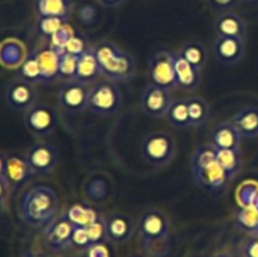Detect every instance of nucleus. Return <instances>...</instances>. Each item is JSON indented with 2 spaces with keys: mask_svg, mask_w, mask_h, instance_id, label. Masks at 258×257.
Here are the masks:
<instances>
[{
  "mask_svg": "<svg viewBox=\"0 0 258 257\" xmlns=\"http://www.w3.org/2000/svg\"><path fill=\"white\" fill-rule=\"evenodd\" d=\"M59 198L54 189L45 184H35L22 194L18 203V216L28 227L44 229L57 217Z\"/></svg>",
  "mask_w": 258,
  "mask_h": 257,
  "instance_id": "obj_1",
  "label": "nucleus"
},
{
  "mask_svg": "<svg viewBox=\"0 0 258 257\" xmlns=\"http://www.w3.org/2000/svg\"><path fill=\"white\" fill-rule=\"evenodd\" d=\"M95 48L96 58L101 75L113 82H126L135 75V59L130 53L123 50L110 40L98 43Z\"/></svg>",
  "mask_w": 258,
  "mask_h": 257,
  "instance_id": "obj_2",
  "label": "nucleus"
},
{
  "mask_svg": "<svg viewBox=\"0 0 258 257\" xmlns=\"http://www.w3.org/2000/svg\"><path fill=\"white\" fill-rule=\"evenodd\" d=\"M139 236L144 248L151 253L158 254L163 248L168 251L165 244H168L169 234H170V224L166 214L161 209H148L140 217L138 223Z\"/></svg>",
  "mask_w": 258,
  "mask_h": 257,
  "instance_id": "obj_3",
  "label": "nucleus"
},
{
  "mask_svg": "<svg viewBox=\"0 0 258 257\" xmlns=\"http://www.w3.org/2000/svg\"><path fill=\"white\" fill-rule=\"evenodd\" d=\"M122 92L113 81H101L90 88L87 108L100 116H113L122 107Z\"/></svg>",
  "mask_w": 258,
  "mask_h": 257,
  "instance_id": "obj_4",
  "label": "nucleus"
},
{
  "mask_svg": "<svg viewBox=\"0 0 258 257\" xmlns=\"http://www.w3.org/2000/svg\"><path fill=\"white\" fill-rule=\"evenodd\" d=\"M141 156L151 166L163 168L171 163L175 155V141L164 131L148 134L141 143Z\"/></svg>",
  "mask_w": 258,
  "mask_h": 257,
  "instance_id": "obj_5",
  "label": "nucleus"
},
{
  "mask_svg": "<svg viewBox=\"0 0 258 257\" xmlns=\"http://www.w3.org/2000/svg\"><path fill=\"white\" fill-rule=\"evenodd\" d=\"M148 81L151 85L169 91L176 87L173 52L161 48L151 55L148 66Z\"/></svg>",
  "mask_w": 258,
  "mask_h": 257,
  "instance_id": "obj_6",
  "label": "nucleus"
},
{
  "mask_svg": "<svg viewBox=\"0 0 258 257\" xmlns=\"http://www.w3.org/2000/svg\"><path fill=\"white\" fill-rule=\"evenodd\" d=\"M24 126L34 138L49 136L58 125V113L55 108L45 103H35L24 112Z\"/></svg>",
  "mask_w": 258,
  "mask_h": 257,
  "instance_id": "obj_7",
  "label": "nucleus"
},
{
  "mask_svg": "<svg viewBox=\"0 0 258 257\" xmlns=\"http://www.w3.org/2000/svg\"><path fill=\"white\" fill-rule=\"evenodd\" d=\"M25 159L35 175H47L57 166L59 155L55 146L50 143H35L25 153Z\"/></svg>",
  "mask_w": 258,
  "mask_h": 257,
  "instance_id": "obj_8",
  "label": "nucleus"
},
{
  "mask_svg": "<svg viewBox=\"0 0 258 257\" xmlns=\"http://www.w3.org/2000/svg\"><path fill=\"white\" fill-rule=\"evenodd\" d=\"M76 227L71 223L64 213L55 217L44 229L43 239L45 246L52 251H63L67 247L72 246V236Z\"/></svg>",
  "mask_w": 258,
  "mask_h": 257,
  "instance_id": "obj_9",
  "label": "nucleus"
},
{
  "mask_svg": "<svg viewBox=\"0 0 258 257\" xmlns=\"http://www.w3.org/2000/svg\"><path fill=\"white\" fill-rule=\"evenodd\" d=\"M173 101L170 91L148 83L140 98V106L146 116L159 118L166 116Z\"/></svg>",
  "mask_w": 258,
  "mask_h": 257,
  "instance_id": "obj_10",
  "label": "nucleus"
},
{
  "mask_svg": "<svg viewBox=\"0 0 258 257\" xmlns=\"http://www.w3.org/2000/svg\"><path fill=\"white\" fill-rule=\"evenodd\" d=\"M90 88L77 81L66 82L58 93V105L70 113H80L87 108Z\"/></svg>",
  "mask_w": 258,
  "mask_h": 257,
  "instance_id": "obj_11",
  "label": "nucleus"
},
{
  "mask_svg": "<svg viewBox=\"0 0 258 257\" xmlns=\"http://www.w3.org/2000/svg\"><path fill=\"white\" fill-rule=\"evenodd\" d=\"M191 176L197 185L207 191H219L231 181L218 160L197 169H190Z\"/></svg>",
  "mask_w": 258,
  "mask_h": 257,
  "instance_id": "obj_12",
  "label": "nucleus"
},
{
  "mask_svg": "<svg viewBox=\"0 0 258 257\" xmlns=\"http://www.w3.org/2000/svg\"><path fill=\"white\" fill-rule=\"evenodd\" d=\"M38 93L34 85L23 80H15L7 87L5 102L12 110L25 112L37 103Z\"/></svg>",
  "mask_w": 258,
  "mask_h": 257,
  "instance_id": "obj_13",
  "label": "nucleus"
},
{
  "mask_svg": "<svg viewBox=\"0 0 258 257\" xmlns=\"http://www.w3.org/2000/svg\"><path fill=\"white\" fill-rule=\"evenodd\" d=\"M212 50L219 63L233 66L242 60L246 52V45H244V39L242 38L217 37Z\"/></svg>",
  "mask_w": 258,
  "mask_h": 257,
  "instance_id": "obj_14",
  "label": "nucleus"
},
{
  "mask_svg": "<svg viewBox=\"0 0 258 257\" xmlns=\"http://www.w3.org/2000/svg\"><path fill=\"white\" fill-rule=\"evenodd\" d=\"M32 175H34L28 164L25 155L13 153L7 155V171L5 180L12 190H19L29 183Z\"/></svg>",
  "mask_w": 258,
  "mask_h": 257,
  "instance_id": "obj_15",
  "label": "nucleus"
},
{
  "mask_svg": "<svg viewBox=\"0 0 258 257\" xmlns=\"http://www.w3.org/2000/svg\"><path fill=\"white\" fill-rule=\"evenodd\" d=\"M107 239L115 244H123L131 241L134 236V223L130 217L122 213L110 214L105 218Z\"/></svg>",
  "mask_w": 258,
  "mask_h": 257,
  "instance_id": "obj_16",
  "label": "nucleus"
},
{
  "mask_svg": "<svg viewBox=\"0 0 258 257\" xmlns=\"http://www.w3.org/2000/svg\"><path fill=\"white\" fill-rule=\"evenodd\" d=\"M242 139L243 138L229 120L214 125L209 134V144L217 150L241 149Z\"/></svg>",
  "mask_w": 258,
  "mask_h": 257,
  "instance_id": "obj_17",
  "label": "nucleus"
},
{
  "mask_svg": "<svg viewBox=\"0 0 258 257\" xmlns=\"http://www.w3.org/2000/svg\"><path fill=\"white\" fill-rule=\"evenodd\" d=\"M229 121L243 139L258 138V106L248 105L241 108Z\"/></svg>",
  "mask_w": 258,
  "mask_h": 257,
  "instance_id": "obj_18",
  "label": "nucleus"
},
{
  "mask_svg": "<svg viewBox=\"0 0 258 257\" xmlns=\"http://www.w3.org/2000/svg\"><path fill=\"white\" fill-rule=\"evenodd\" d=\"M174 70H175L176 87L184 91H196L201 83V72L196 67L186 62L179 53H173Z\"/></svg>",
  "mask_w": 258,
  "mask_h": 257,
  "instance_id": "obj_19",
  "label": "nucleus"
},
{
  "mask_svg": "<svg viewBox=\"0 0 258 257\" xmlns=\"http://www.w3.org/2000/svg\"><path fill=\"white\" fill-rule=\"evenodd\" d=\"M214 32L217 37H233L244 39L247 33L246 23L233 12H224L218 15L214 22Z\"/></svg>",
  "mask_w": 258,
  "mask_h": 257,
  "instance_id": "obj_20",
  "label": "nucleus"
},
{
  "mask_svg": "<svg viewBox=\"0 0 258 257\" xmlns=\"http://www.w3.org/2000/svg\"><path fill=\"white\" fill-rule=\"evenodd\" d=\"M100 75L101 70L100 66H98L97 58H96L95 48L91 47L87 52L83 53L81 57H78L75 81L88 85V83L95 82Z\"/></svg>",
  "mask_w": 258,
  "mask_h": 257,
  "instance_id": "obj_21",
  "label": "nucleus"
},
{
  "mask_svg": "<svg viewBox=\"0 0 258 257\" xmlns=\"http://www.w3.org/2000/svg\"><path fill=\"white\" fill-rule=\"evenodd\" d=\"M63 213L75 227H87L97 219L102 218V214L97 209L85 203L71 204Z\"/></svg>",
  "mask_w": 258,
  "mask_h": 257,
  "instance_id": "obj_22",
  "label": "nucleus"
},
{
  "mask_svg": "<svg viewBox=\"0 0 258 257\" xmlns=\"http://www.w3.org/2000/svg\"><path fill=\"white\" fill-rule=\"evenodd\" d=\"M37 57L42 71V83H50L58 80V60L59 54L48 47L37 49Z\"/></svg>",
  "mask_w": 258,
  "mask_h": 257,
  "instance_id": "obj_23",
  "label": "nucleus"
},
{
  "mask_svg": "<svg viewBox=\"0 0 258 257\" xmlns=\"http://www.w3.org/2000/svg\"><path fill=\"white\" fill-rule=\"evenodd\" d=\"M38 17H58L68 19L72 10V0H35Z\"/></svg>",
  "mask_w": 258,
  "mask_h": 257,
  "instance_id": "obj_24",
  "label": "nucleus"
},
{
  "mask_svg": "<svg viewBox=\"0 0 258 257\" xmlns=\"http://www.w3.org/2000/svg\"><path fill=\"white\" fill-rule=\"evenodd\" d=\"M217 160L231 180L241 171L242 165H243V156H242L241 149L217 150Z\"/></svg>",
  "mask_w": 258,
  "mask_h": 257,
  "instance_id": "obj_25",
  "label": "nucleus"
},
{
  "mask_svg": "<svg viewBox=\"0 0 258 257\" xmlns=\"http://www.w3.org/2000/svg\"><path fill=\"white\" fill-rule=\"evenodd\" d=\"M179 55L183 57L188 63H190L197 70L202 71L208 60V50L203 44L198 42H188L178 50Z\"/></svg>",
  "mask_w": 258,
  "mask_h": 257,
  "instance_id": "obj_26",
  "label": "nucleus"
},
{
  "mask_svg": "<svg viewBox=\"0 0 258 257\" xmlns=\"http://www.w3.org/2000/svg\"><path fill=\"white\" fill-rule=\"evenodd\" d=\"M18 77L19 80L33 83V85L42 83V71H40L39 60L37 57V50H33L24 58L18 70Z\"/></svg>",
  "mask_w": 258,
  "mask_h": 257,
  "instance_id": "obj_27",
  "label": "nucleus"
},
{
  "mask_svg": "<svg viewBox=\"0 0 258 257\" xmlns=\"http://www.w3.org/2000/svg\"><path fill=\"white\" fill-rule=\"evenodd\" d=\"M186 102H188L190 126H194V127L203 126L211 116V107L208 102L202 97L186 98Z\"/></svg>",
  "mask_w": 258,
  "mask_h": 257,
  "instance_id": "obj_28",
  "label": "nucleus"
},
{
  "mask_svg": "<svg viewBox=\"0 0 258 257\" xmlns=\"http://www.w3.org/2000/svg\"><path fill=\"white\" fill-rule=\"evenodd\" d=\"M169 123L175 127L186 128L190 127V120H189V111H188V102L186 98H179L174 100L166 113Z\"/></svg>",
  "mask_w": 258,
  "mask_h": 257,
  "instance_id": "obj_29",
  "label": "nucleus"
},
{
  "mask_svg": "<svg viewBox=\"0 0 258 257\" xmlns=\"http://www.w3.org/2000/svg\"><path fill=\"white\" fill-rule=\"evenodd\" d=\"M236 226L249 234H258V212L253 208H241L237 212Z\"/></svg>",
  "mask_w": 258,
  "mask_h": 257,
  "instance_id": "obj_30",
  "label": "nucleus"
},
{
  "mask_svg": "<svg viewBox=\"0 0 258 257\" xmlns=\"http://www.w3.org/2000/svg\"><path fill=\"white\" fill-rule=\"evenodd\" d=\"M68 19L58 17H38L35 22V32L38 35L43 38L50 39L53 34L57 32L59 28L67 24Z\"/></svg>",
  "mask_w": 258,
  "mask_h": 257,
  "instance_id": "obj_31",
  "label": "nucleus"
},
{
  "mask_svg": "<svg viewBox=\"0 0 258 257\" xmlns=\"http://www.w3.org/2000/svg\"><path fill=\"white\" fill-rule=\"evenodd\" d=\"M77 60L78 57L68 53H62L59 54V60H58V78L63 81H75L76 70H77Z\"/></svg>",
  "mask_w": 258,
  "mask_h": 257,
  "instance_id": "obj_32",
  "label": "nucleus"
},
{
  "mask_svg": "<svg viewBox=\"0 0 258 257\" xmlns=\"http://www.w3.org/2000/svg\"><path fill=\"white\" fill-rule=\"evenodd\" d=\"M73 34H75V30H73L70 25H63L62 28H59V29L50 37L49 47L52 48L54 52H57L58 54H62V53H64L66 44L70 42V39L73 37Z\"/></svg>",
  "mask_w": 258,
  "mask_h": 257,
  "instance_id": "obj_33",
  "label": "nucleus"
},
{
  "mask_svg": "<svg viewBox=\"0 0 258 257\" xmlns=\"http://www.w3.org/2000/svg\"><path fill=\"white\" fill-rule=\"evenodd\" d=\"M91 48L90 43H88L87 38L85 35H82L81 33H76L73 34V37L71 38L70 42L66 44L64 47V53L68 54L76 55V57H81L83 53L87 52Z\"/></svg>",
  "mask_w": 258,
  "mask_h": 257,
  "instance_id": "obj_34",
  "label": "nucleus"
},
{
  "mask_svg": "<svg viewBox=\"0 0 258 257\" xmlns=\"http://www.w3.org/2000/svg\"><path fill=\"white\" fill-rule=\"evenodd\" d=\"M86 229H87L88 237L91 239V244L105 243L107 241V233H106V224L103 217L86 227Z\"/></svg>",
  "mask_w": 258,
  "mask_h": 257,
  "instance_id": "obj_35",
  "label": "nucleus"
},
{
  "mask_svg": "<svg viewBox=\"0 0 258 257\" xmlns=\"http://www.w3.org/2000/svg\"><path fill=\"white\" fill-rule=\"evenodd\" d=\"M257 194V185H254V184L252 183L244 184L241 188V190H239V202H241L242 207H244V208H252Z\"/></svg>",
  "mask_w": 258,
  "mask_h": 257,
  "instance_id": "obj_36",
  "label": "nucleus"
},
{
  "mask_svg": "<svg viewBox=\"0 0 258 257\" xmlns=\"http://www.w3.org/2000/svg\"><path fill=\"white\" fill-rule=\"evenodd\" d=\"M72 244H75L78 248L83 249V251H86V249L92 246L86 227H76L72 236Z\"/></svg>",
  "mask_w": 258,
  "mask_h": 257,
  "instance_id": "obj_37",
  "label": "nucleus"
},
{
  "mask_svg": "<svg viewBox=\"0 0 258 257\" xmlns=\"http://www.w3.org/2000/svg\"><path fill=\"white\" fill-rule=\"evenodd\" d=\"M241 257H258V234H251L241 244Z\"/></svg>",
  "mask_w": 258,
  "mask_h": 257,
  "instance_id": "obj_38",
  "label": "nucleus"
},
{
  "mask_svg": "<svg viewBox=\"0 0 258 257\" xmlns=\"http://www.w3.org/2000/svg\"><path fill=\"white\" fill-rule=\"evenodd\" d=\"M87 257H111L110 249L105 243L92 244L90 248L86 249Z\"/></svg>",
  "mask_w": 258,
  "mask_h": 257,
  "instance_id": "obj_39",
  "label": "nucleus"
},
{
  "mask_svg": "<svg viewBox=\"0 0 258 257\" xmlns=\"http://www.w3.org/2000/svg\"><path fill=\"white\" fill-rule=\"evenodd\" d=\"M213 8L218 10H228L232 7H234L237 0H208Z\"/></svg>",
  "mask_w": 258,
  "mask_h": 257,
  "instance_id": "obj_40",
  "label": "nucleus"
},
{
  "mask_svg": "<svg viewBox=\"0 0 258 257\" xmlns=\"http://www.w3.org/2000/svg\"><path fill=\"white\" fill-rule=\"evenodd\" d=\"M10 186L9 184L7 183V180H4V179H0V201L4 202L8 199V197H9L10 194Z\"/></svg>",
  "mask_w": 258,
  "mask_h": 257,
  "instance_id": "obj_41",
  "label": "nucleus"
},
{
  "mask_svg": "<svg viewBox=\"0 0 258 257\" xmlns=\"http://www.w3.org/2000/svg\"><path fill=\"white\" fill-rule=\"evenodd\" d=\"M103 8H117L123 3V0H96Z\"/></svg>",
  "mask_w": 258,
  "mask_h": 257,
  "instance_id": "obj_42",
  "label": "nucleus"
},
{
  "mask_svg": "<svg viewBox=\"0 0 258 257\" xmlns=\"http://www.w3.org/2000/svg\"><path fill=\"white\" fill-rule=\"evenodd\" d=\"M5 171H7V154L0 151V179H4V180Z\"/></svg>",
  "mask_w": 258,
  "mask_h": 257,
  "instance_id": "obj_43",
  "label": "nucleus"
},
{
  "mask_svg": "<svg viewBox=\"0 0 258 257\" xmlns=\"http://www.w3.org/2000/svg\"><path fill=\"white\" fill-rule=\"evenodd\" d=\"M20 257H49L47 253L42 251H37V249H27L25 252H23Z\"/></svg>",
  "mask_w": 258,
  "mask_h": 257,
  "instance_id": "obj_44",
  "label": "nucleus"
},
{
  "mask_svg": "<svg viewBox=\"0 0 258 257\" xmlns=\"http://www.w3.org/2000/svg\"><path fill=\"white\" fill-rule=\"evenodd\" d=\"M211 257H233V256H232V254H229V253H226V252H218V253L212 254Z\"/></svg>",
  "mask_w": 258,
  "mask_h": 257,
  "instance_id": "obj_45",
  "label": "nucleus"
},
{
  "mask_svg": "<svg viewBox=\"0 0 258 257\" xmlns=\"http://www.w3.org/2000/svg\"><path fill=\"white\" fill-rule=\"evenodd\" d=\"M252 208L256 209V211L258 212V194H257L256 199H254V203H253V206H252Z\"/></svg>",
  "mask_w": 258,
  "mask_h": 257,
  "instance_id": "obj_46",
  "label": "nucleus"
},
{
  "mask_svg": "<svg viewBox=\"0 0 258 257\" xmlns=\"http://www.w3.org/2000/svg\"><path fill=\"white\" fill-rule=\"evenodd\" d=\"M3 207H4V202L0 201V213H2V212H3Z\"/></svg>",
  "mask_w": 258,
  "mask_h": 257,
  "instance_id": "obj_47",
  "label": "nucleus"
},
{
  "mask_svg": "<svg viewBox=\"0 0 258 257\" xmlns=\"http://www.w3.org/2000/svg\"><path fill=\"white\" fill-rule=\"evenodd\" d=\"M130 257H144V256H141V254H138V253H135V254H131Z\"/></svg>",
  "mask_w": 258,
  "mask_h": 257,
  "instance_id": "obj_48",
  "label": "nucleus"
},
{
  "mask_svg": "<svg viewBox=\"0 0 258 257\" xmlns=\"http://www.w3.org/2000/svg\"><path fill=\"white\" fill-rule=\"evenodd\" d=\"M249 2H258V0H249Z\"/></svg>",
  "mask_w": 258,
  "mask_h": 257,
  "instance_id": "obj_49",
  "label": "nucleus"
}]
</instances>
